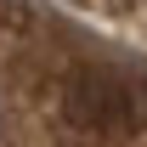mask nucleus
I'll list each match as a JSON object with an SVG mask.
<instances>
[{
  "mask_svg": "<svg viewBox=\"0 0 147 147\" xmlns=\"http://www.w3.org/2000/svg\"><path fill=\"white\" fill-rule=\"evenodd\" d=\"M96 11H119V17H147V0H85Z\"/></svg>",
  "mask_w": 147,
  "mask_h": 147,
  "instance_id": "f257e3e1",
  "label": "nucleus"
}]
</instances>
